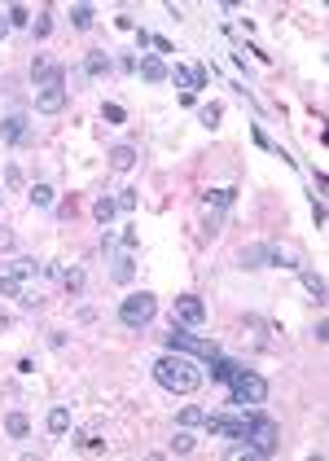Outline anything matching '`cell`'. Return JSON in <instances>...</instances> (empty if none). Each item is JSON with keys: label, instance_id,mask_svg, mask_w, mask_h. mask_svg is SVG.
<instances>
[{"label": "cell", "instance_id": "cell-1", "mask_svg": "<svg viewBox=\"0 0 329 461\" xmlns=\"http://www.w3.org/2000/svg\"><path fill=\"white\" fill-rule=\"evenodd\" d=\"M154 378H158V387H167L176 396H193L202 387V369L189 361V356H180V351L158 356V361H154Z\"/></svg>", "mask_w": 329, "mask_h": 461}, {"label": "cell", "instance_id": "cell-2", "mask_svg": "<svg viewBox=\"0 0 329 461\" xmlns=\"http://www.w3.org/2000/svg\"><path fill=\"white\" fill-rule=\"evenodd\" d=\"M276 440H281V426H276L272 418L264 413H246V444L255 448V457H268L276 448Z\"/></svg>", "mask_w": 329, "mask_h": 461}, {"label": "cell", "instance_id": "cell-3", "mask_svg": "<svg viewBox=\"0 0 329 461\" xmlns=\"http://www.w3.org/2000/svg\"><path fill=\"white\" fill-rule=\"evenodd\" d=\"M167 351H180V356H202V361H211V356H220V347L211 339H198L193 325H171L167 334Z\"/></svg>", "mask_w": 329, "mask_h": 461}, {"label": "cell", "instance_id": "cell-4", "mask_svg": "<svg viewBox=\"0 0 329 461\" xmlns=\"http://www.w3.org/2000/svg\"><path fill=\"white\" fill-rule=\"evenodd\" d=\"M229 400L233 404H264L268 400V378L250 373V369H237L229 378Z\"/></svg>", "mask_w": 329, "mask_h": 461}, {"label": "cell", "instance_id": "cell-5", "mask_svg": "<svg viewBox=\"0 0 329 461\" xmlns=\"http://www.w3.org/2000/svg\"><path fill=\"white\" fill-rule=\"evenodd\" d=\"M154 312H158V299L149 295V290H141V295H128L119 303V321L128 325V329H145L149 321H154Z\"/></svg>", "mask_w": 329, "mask_h": 461}, {"label": "cell", "instance_id": "cell-6", "mask_svg": "<svg viewBox=\"0 0 329 461\" xmlns=\"http://www.w3.org/2000/svg\"><path fill=\"white\" fill-rule=\"evenodd\" d=\"M66 101H70V92H66V80L36 88V110H40V115H62V110H66Z\"/></svg>", "mask_w": 329, "mask_h": 461}, {"label": "cell", "instance_id": "cell-7", "mask_svg": "<svg viewBox=\"0 0 329 461\" xmlns=\"http://www.w3.org/2000/svg\"><path fill=\"white\" fill-rule=\"evenodd\" d=\"M167 80H176L180 92H202L211 84V70L207 66H176V70H167Z\"/></svg>", "mask_w": 329, "mask_h": 461}, {"label": "cell", "instance_id": "cell-8", "mask_svg": "<svg viewBox=\"0 0 329 461\" xmlns=\"http://www.w3.org/2000/svg\"><path fill=\"white\" fill-rule=\"evenodd\" d=\"M0 141H5V145H27L31 141L27 115H5V119H0Z\"/></svg>", "mask_w": 329, "mask_h": 461}, {"label": "cell", "instance_id": "cell-9", "mask_svg": "<svg viewBox=\"0 0 329 461\" xmlns=\"http://www.w3.org/2000/svg\"><path fill=\"white\" fill-rule=\"evenodd\" d=\"M176 321L180 325H202L207 321V303H202L198 295H180L176 299Z\"/></svg>", "mask_w": 329, "mask_h": 461}, {"label": "cell", "instance_id": "cell-10", "mask_svg": "<svg viewBox=\"0 0 329 461\" xmlns=\"http://www.w3.org/2000/svg\"><path fill=\"white\" fill-rule=\"evenodd\" d=\"M237 264H242V268H272V242H259V246H242Z\"/></svg>", "mask_w": 329, "mask_h": 461}, {"label": "cell", "instance_id": "cell-11", "mask_svg": "<svg viewBox=\"0 0 329 461\" xmlns=\"http://www.w3.org/2000/svg\"><path fill=\"white\" fill-rule=\"evenodd\" d=\"M31 80L44 88V84H58V80H66V66H53L48 58H36L31 62Z\"/></svg>", "mask_w": 329, "mask_h": 461}, {"label": "cell", "instance_id": "cell-12", "mask_svg": "<svg viewBox=\"0 0 329 461\" xmlns=\"http://www.w3.org/2000/svg\"><path fill=\"white\" fill-rule=\"evenodd\" d=\"M110 70H114L110 53H106V48H92L88 62H84V75H88V80H101V75H110Z\"/></svg>", "mask_w": 329, "mask_h": 461}, {"label": "cell", "instance_id": "cell-13", "mask_svg": "<svg viewBox=\"0 0 329 461\" xmlns=\"http://www.w3.org/2000/svg\"><path fill=\"white\" fill-rule=\"evenodd\" d=\"M136 70H141V80H149V84H163L171 66H167L163 58H141V62H136Z\"/></svg>", "mask_w": 329, "mask_h": 461}, {"label": "cell", "instance_id": "cell-14", "mask_svg": "<svg viewBox=\"0 0 329 461\" xmlns=\"http://www.w3.org/2000/svg\"><path fill=\"white\" fill-rule=\"evenodd\" d=\"M298 281L308 286V295H312L316 303H325V299H329V295H325V277H320V272H312V268H298Z\"/></svg>", "mask_w": 329, "mask_h": 461}, {"label": "cell", "instance_id": "cell-15", "mask_svg": "<svg viewBox=\"0 0 329 461\" xmlns=\"http://www.w3.org/2000/svg\"><path fill=\"white\" fill-rule=\"evenodd\" d=\"M233 189H207V194H202V202H207V211H229L233 207Z\"/></svg>", "mask_w": 329, "mask_h": 461}, {"label": "cell", "instance_id": "cell-16", "mask_svg": "<svg viewBox=\"0 0 329 461\" xmlns=\"http://www.w3.org/2000/svg\"><path fill=\"white\" fill-rule=\"evenodd\" d=\"M136 277V264H132V255H119L114 268H110V281H119V286H128V281Z\"/></svg>", "mask_w": 329, "mask_h": 461}, {"label": "cell", "instance_id": "cell-17", "mask_svg": "<svg viewBox=\"0 0 329 461\" xmlns=\"http://www.w3.org/2000/svg\"><path fill=\"white\" fill-rule=\"evenodd\" d=\"M207 369H211V382H229V378L237 373V365H233V361H224V356H211Z\"/></svg>", "mask_w": 329, "mask_h": 461}, {"label": "cell", "instance_id": "cell-18", "mask_svg": "<svg viewBox=\"0 0 329 461\" xmlns=\"http://www.w3.org/2000/svg\"><path fill=\"white\" fill-rule=\"evenodd\" d=\"M70 430V408H48V435H66Z\"/></svg>", "mask_w": 329, "mask_h": 461}, {"label": "cell", "instance_id": "cell-19", "mask_svg": "<svg viewBox=\"0 0 329 461\" xmlns=\"http://www.w3.org/2000/svg\"><path fill=\"white\" fill-rule=\"evenodd\" d=\"M70 22H75V31H88L97 22V9L92 5H70Z\"/></svg>", "mask_w": 329, "mask_h": 461}, {"label": "cell", "instance_id": "cell-20", "mask_svg": "<svg viewBox=\"0 0 329 461\" xmlns=\"http://www.w3.org/2000/svg\"><path fill=\"white\" fill-rule=\"evenodd\" d=\"M27 198H31V207H36V211H48L58 194H53V185H31V194H27Z\"/></svg>", "mask_w": 329, "mask_h": 461}, {"label": "cell", "instance_id": "cell-21", "mask_svg": "<svg viewBox=\"0 0 329 461\" xmlns=\"http://www.w3.org/2000/svg\"><path fill=\"white\" fill-rule=\"evenodd\" d=\"M5 430L14 435V440H27V435H31V422H27V413H5Z\"/></svg>", "mask_w": 329, "mask_h": 461}, {"label": "cell", "instance_id": "cell-22", "mask_svg": "<svg viewBox=\"0 0 329 461\" xmlns=\"http://www.w3.org/2000/svg\"><path fill=\"white\" fill-rule=\"evenodd\" d=\"M132 163H136V149H132V145H114V149H110V167L128 171Z\"/></svg>", "mask_w": 329, "mask_h": 461}, {"label": "cell", "instance_id": "cell-23", "mask_svg": "<svg viewBox=\"0 0 329 461\" xmlns=\"http://www.w3.org/2000/svg\"><path fill=\"white\" fill-rule=\"evenodd\" d=\"M193 448H198V440H193V435H189V426H180V430L171 435V452H180V457H189Z\"/></svg>", "mask_w": 329, "mask_h": 461}, {"label": "cell", "instance_id": "cell-24", "mask_svg": "<svg viewBox=\"0 0 329 461\" xmlns=\"http://www.w3.org/2000/svg\"><path fill=\"white\" fill-rule=\"evenodd\" d=\"M114 211H119V202H114V198H97V202H92V216H97L101 224H110Z\"/></svg>", "mask_w": 329, "mask_h": 461}, {"label": "cell", "instance_id": "cell-25", "mask_svg": "<svg viewBox=\"0 0 329 461\" xmlns=\"http://www.w3.org/2000/svg\"><path fill=\"white\" fill-rule=\"evenodd\" d=\"M62 286H66L70 295H80V290H84V268H80V264H70V268L62 272Z\"/></svg>", "mask_w": 329, "mask_h": 461}, {"label": "cell", "instance_id": "cell-26", "mask_svg": "<svg viewBox=\"0 0 329 461\" xmlns=\"http://www.w3.org/2000/svg\"><path fill=\"white\" fill-rule=\"evenodd\" d=\"M5 22H9V27H31V9L27 5H9L5 9Z\"/></svg>", "mask_w": 329, "mask_h": 461}, {"label": "cell", "instance_id": "cell-27", "mask_svg": "<svg viewBox=\"0 0 329 461\" xmlns=\"http://www.w3.org/2000/svg\"><path fill=\"white\" fill-rule=\"evenodd\" d=\"M0 295H5V299H22V295H27V290H22V277L5 272V277H0Z\"/></svg>", "mask_w": 329, "mask_h": 461}, {"label": "cell", "instance_id": "cell-28", "mask_svg": "<svg viewBox=\"0 0 329 461\" xmlns=\"http://www.w3.org/2000/svg\"><path fill=\"white\" fill-rule=\"evenodd\" d=\"M198 119H202V127H220V119H224V106H215V101H207V106L198 110Z\"/></svg>", "mask_w": 329, "mask_h": 461}, {"label": "cell", "instance_id": "cell-29", "mask_svg": "<svg viewBox=\"0 0 329 461\" xmlns=\"http://www.w3.org/2000/svg\"><path fill=\"white\" fill-rule=\"evenodd\" d=\"M48 31H53V14L40 9V14H36V22H31V36H36V40H44Z\"/></svg>", "mask_w": 329, "mask_h": 461}, {"label": "cell", "instance_id": "cell-30", "mask_svg": "<svg viewBox=\"0 0 329 461\" xmlns=\"http://www.w3.org/2000/svg\"><path fill=\"white\" fill-rule=\"evenodd\" d=\"M202 422H207V408H198V404L180 408V426H202Z\"/></svg>", "mask_w": 329, "mask_h": 461}, {"label": "cell", "instance_id": "cell-31", "mask_svg": "<svg viewBox=\"0 0 329 461\" xmlns=\"http://www.w3.org/2000/svg\"><path fill=\"white\" fill-rule=\"evenodd\" d=\"M9 272L27 281V277H36V272H40V264H36V260H14V268H9Z\"/></svg>", "mask_w": 329, "mask_h": 461}, {"label": "cell", "instance_id": "cell-32", "mask_svg": "<svg viewBox=\"0 0 329 461\" xmlns=\"http://www.w3.org/2000/svg\"><path fill=\"white\" fill-rule=\"evenodd\" d=\"M101 119H110V123H123V119H128V110H123V106H114V101H106V106H101Z\"/></svg>", "mask_w": 329, "mask_h": 461}, {"label": "cell", "instance_id": "cell-33", "mask_svg": "<svg viewBox=\"0 0 329 461\" xmlns=\"http://www.w3.org/2000/svg\"><path fill=\"white\" fill-rule=\"evenodd\" d=\"M80 444H84L88 452H101V448H106V444H101V435H97V430H80Z\"/></svg>", "mask_w": 329, "mask_h": 461}, {"label": "cell", "instance_id": "cell-34", "mask_svg": "<svg viewBox=\"0 0 329 461\" xmlns=\"http://www.w3.org/2000/svg\"><path fill=\"white\" fill-rule=\"evenodd\" d=\"M114 202H119V211H132L136 202H141V194H136V189H123V194H119Z\"/></svg>", "mask_w": 329, "mask_h": 461}, {"label": "cell", "instance_id": "cell-35", "mask_svg": "<svg viewBox=\"0 0 329 461\" xmlns=\"http://www.w3.org/2000/svg\"><path fill=\"white\" fill-rule=\"evenodd\" d=\"M220 233V211H207V220H202V238H215Z\"/></svg>", "mask_w": 329, "mask_h": 461}, {"label": "cell", "instance_id": "cell-36", "mask_svg": "<svg viewBox=\"0 0 329 461\" xmlns=\"http://www.w3.org/2000/svg\"><path fill=\"white\" fill-rule=\"evenodd\" d=\"M18 246V238H14V228H0V255H9Z\"/></svg>", "mask_w": 329, "mask_h": 461}, {"label": "cell", "instance_id": "cell-37", "mask_svg": "<svg viewBox=\"0 0 329 461\" xmlns=\"http://www.w3.org/2000/svg\"><path fill=\"white\" fill-rule=\"evenodd\" d=\"M5 185H9V189H22V171H18V167H5Z\"/></svg>", "mask_w": 329, "mask_h": 461}, {"label": "cell", "instance_id": "cell-38", "mask_svg": "<svg viewBox=\"0 0 329 461\" xmlns=\"http://www.w3.org/2000/svg\"><path fill=\"white\" fill-rule=\"evenodd\" d=\"M312 216H316V228H320L325 224V202L320 198H312Z\"/></svg>", "mask_w": 329, "mask_h": 461}, {"label": "cell", "instance_id": "cell-39", "mask_svg": "<svg viewBox=\"0 0 329 461\" xmlns=\"http://www.w3.org/2000/svg\"><path fill=\"white\" fill-rule=\"evenodd\" d=\"M5 36H9V22H5V18H0V40H5Z\"/></svg>", "mask_w": 329, "mask_h": 461}]
</instances>
